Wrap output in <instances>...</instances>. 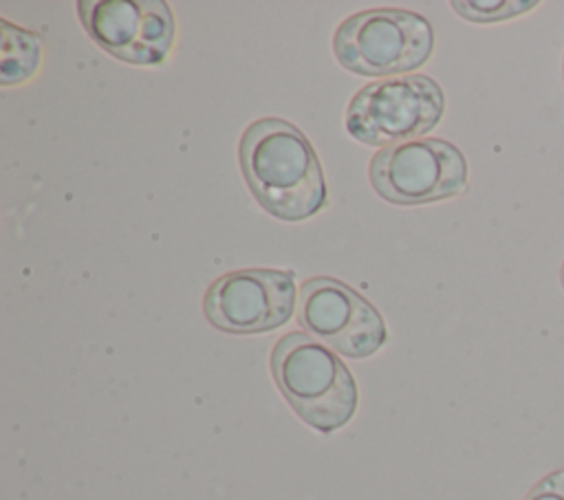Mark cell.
I'll return each instance as SVG.
<instances>
[{
	"mask_svg": "<svg viewBox=\"0 0 564 500\" xmlns=\"http://www.w3.org/2000/svg\"><path fill=\"white\" fill-rule=\"evenodd\" d=\"M445 95L427 75H401L364 86L348 104L346 130L352 139L388 148L427 134L441 121Z\"/></svg>",
	"mask_w": 564,
	"mask_h": 500,
	"instance_id": "cell-4",
	"label": "cell"
},
{
	"mask_svg": "<svg viewBox=\"0 0 564 500\" xmlns=\"http://www.w3.org/2000/svg\"><path fill=\"white\" fill-rule=\"evenodd\" d=\"M271 374L293 412L322 434L344 427L357 410V383L350 370L306 333L293 330L275 341Z\"/></svg>",
	"mask_w": 564,
	"mask_h": 500,
	"instance_id": "cell-2",
	"label": "cell"
},
{
	"mask_svg": "<svg viewBox=\"0 0 564 500\" xmlns=\"http://www.w3.org/2000/svg\"><path fill=\"white\" fill-rule=\"evenodd\" d=\"M240 170L256 200L284 222H300L326 205L322 163L291 121L262 117L240 137Z\"/></svg>",
	"mask_w": 564,
	"mask_h": 500,
	"instance_id": "cell-1",
	"label": "cell"
},
{
	"mask_svg": "<svg viewBox=\"0 0 564 500\" xmlns=\"http://www.w3.org/2000/svg\"><path fill=\"white\" fill-rule=\"evenodd\" d=\"M2 24V84H22L26 81L40 64V37L31 31L9 24Z\"/></svg>",
	"mask_w": 564,
	"mask_h": 500,
	"instance_id": "cell-9",
	"label": "cell"
},
{
	"mask_svg": "<svg viewBox=\"0 0 564 500\" xmlns=\"http://www.w3.org/2000/svg\"><path fill=\"white\" fill-rule=\"evenodd\" d=\"M434 46L432 24L408 9H366L346 18L333 37L337 62L364 77H394L423 66Z\"/></svg>",
	"mask_w": 564,
	"mask_h": 500,
	"instance_id": "cell-3",
	"label": "cell"
},
{
	"mask_svg": "<svg viewBox=\"0 0 564 500\" xmlns=\"http://www.w3.org/2000/svg\"><path fill=\"white\" fill-rule=\"evenodd\" d=\"M538 2H518V0H476V2H452L458 15L471 22H498L520 13H527Z\"/></svg>",
	"mask_w": 564,
	"mask_h": 500,
	"instance_id": "cell-10",
	"label": "cell"
},
{
	"mask_svg": "<svg viewBox=\"0 0 564 500\" xmlns=\"http://www.w3.org/2000/svg\"><path fill=\"white\" fill-rule=\"evenodd\" d=\"M295 311L302 328L350 359L375 355L388 339L381 313L352 286L328 275L300 286Z\"/></svg>",
	"mask_w": 564,
	"mask_h": 500,
	"instance_id": "cell-6",
	"label": "cell"
},
{
	"mask_svg": "<svg viewBox=\"0 0 564 500\" xmlns=\"http://www.w3.org/2000/svg\"><path fill=\"white\" fill-rule=\"evenodd\" d=\"M524 500H564V469L551 471L538 480Z\"/></svg>",
	"mask_w": 564,
	"mask_h": 500,
	"instance_id": "cell-11",
	"label": "cell"
},
{
	"mask_svg": "<svg viewBox=\"0 0 564 500\" xmlns=\"http://www.w3.org/2000/svg\"><path fill=\"white\" fill-rule=\"evenodd\" d=\"M562 286H564V264H562Z\"/></svg>",
	"mask_w": 564,
	"mask_h": 500,
	"instance_id": "cell-12",
	"label": "cell"
},
{
	"mask_svg": "<svg viewBox=\"0 0 564 500\" xmlns=\"http://www.w3.org/2000/svg\"><path fill=\"white\" fill-rule=\"evenodd\" d=\"M370 185L392 205H425L467 187L463 152L443 139H414L381 148L368 167Z\"/></svg>",
	"mask_w": 564,
	"mask_h": 500,
	"instance_id": "cell-5",
	"label": "cell"
},
{
	"mask_svg": "<svg viewBox=\"0 0 564 500\" xmlns=\"http://www.w3.org/2000/svg\"><path fill=\"white\" fill-rule=\"evenodd\" d=\"M297 306L291 271L240 269L209 284L203 300L207 322L234 335H256L286 324Z\"/></svg>",
	"mask_w": 564,
	"mask_h": 500,
	"instance_id": "cell-7",
	"label": "cell"
},
{
	"mask_svg": "<svg viewBox=\"0 0 564 500\" xmlns=\"http://www.w3.org/2000/svg\"><path fill=\"white\" fill-rule=\"evenodd\" d=\"M86 33L110 55L134 66L161 64L174 42V15L163 0H82Z\"/></svg>",
	"mask_w": 564,
	"mask_h": 500,
	"instance_id": "cell-8",
	"label": "cell"
}]
</instances>
